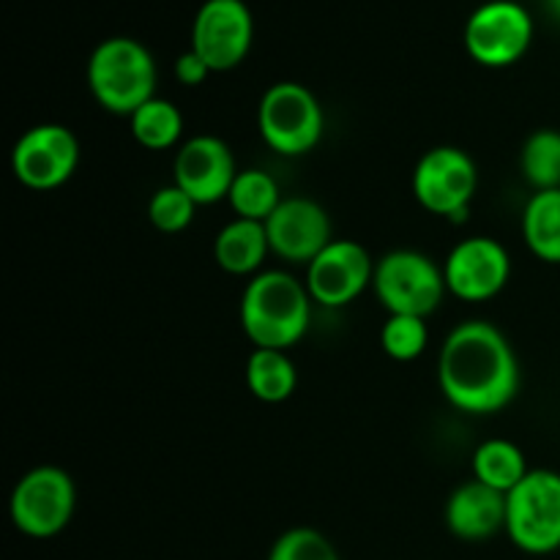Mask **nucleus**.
Masks as SVG:
<instances>
[{
  "label": "nucleus",
  "mask_w": 560,
  "mask_h": 560,
  "mask_svg": "<svg viewBox=\"0 0 560 560\" xmlns=\"http://www.w3.org/2000/svg\"><path fill=\"white\" fill-rule=\"evenodd\" d=\"M430 345L427 317L388 315L381 328V348L394 361H416Z\"/></svg>",
  "instance_id": "24"
},
{
  "label": "nucleus",
  "mask_w": 560,
  "mask_h": 560,
  "mask_svg": "<svg viewBox=\"0 0 560 560\" xmlns=\"http://www.w3.org/2000/svg\"><path fill=\"white\" fill-rule=\"evenodd\" d=\"M262 142L279 156H304L320 142L326 115L315 93L301 82H273L257 107Z\"/></svg>",
  "instance_id": "4"
},
{
  "label": "nucleus",
  "mask_w": 560,
  "mask_h": 560,
  "mask_svg": "<svg viewBox=\"0 0 560 560\" xmlns=\"http://www.w3.org/2000/svg\"><path fill=\"white\" fill-rule=\"evenodd\" d=\"M479 189L476 162L454 145L430 148L416 162L413 195L424 211L463 222Z\"/></svg>",
  "instance_id": "8"
},
{
  "label": "nucleus",
  "mask_w": 560,
  "mask_h": 560,
  "mask_svg": "<svg viewBox=\"0 0 560 560\" xmlns=\"http://www.w3.org/2000/svg\"><path fill=\"white\" fill-rule=\"evenodd\" d=\"M282 191L279 184L268 173L257 167L238 170L230 189L228 202L238 219H252V222H268L273 211L282 206Z\"/></svg>",
  "instance_id": "22"
},
{
  "label": "nucleus",
  "mask_w": 560,
  "mask_h": 560,
  "mask_svg": "<svg viewBox=\"0 0 560 560\" xmlns=\"http://www.w3.org/2000/svg\"><path fill=\"white\" fill-rule=\"evenodd\" d=\"M547 9H550V14L560 22V0H547Z\"/></svg>",
  "instance_id": "28"
},
{
  "label": "nucleus",
  "mask_w": 560,
  "mask_h": 560,
  "mask_svg": "<svg viewBox=\"0 0 560 560\" xmlns=\"http://www.w3.org/2000/svg\"><path fill=\"white\" fill-rule=\"evenodd\" d=\"M523 238L541 262H560V189L534 191L523 211Z\"/></svg>",
  "instance_id": "19"
},
{
  "label": "nucleus",
  "mask_w": 560,
  "mask_h": 560,
  "mask_svg": "<svg viewBox=\"0 0 560 560\" xmlns=\"http://www.w3.org/2000/svg\"><path fill=\"white\" fill-rule=\"evenodd\" d=\"M197 208L200 206L180 186L170 184L153 191L151 202H148V219H151V224L159 233L175 235L189 228Z\"/></svg>",
  "instance_id": "25"
},
{
  "label": "nucleus",
  "mask_w": 560,
  "mask_h": 560,
  "mask_svg": "<svg viewBox=\"0 0 560 560\" xmlns=\"http://www.w3.org/2000/svg\"><path fill=\"white\" fill-rule=\"evenodd\" d=\"M528 474V459L517 443L492 438L474 452V479L503 495H509Z\"/></svg>",
  "instance_id": "20"
},
{
  "label": "nucleus",
  "mask_w": 560,
  "mask_h": 560,
  "mask_svg": "<svg viewBox=\"0 0 560 560\" xmlns=\"http://www.w3.org/2000/svg\"><path fill=\"white\" fill-rule=\"evenodd\" d=\"M372 290L388 315L430 317L448 293L443 268L416 249H394L375 262Z\"/></svg>",
  "instance_id": "6"
},
{
  "label": "nucleus",
  "mask_w": 560,
  "mask_h": 560,
  "mask_svg": "<svg viewBox=\"0 0 560 560\" xmlns=\"http://www.w3.org/2000/svg\"><path fill=\"white\" fill-rule=\"evenodd\" d=\"M246 388L252 397L266 405H279L293 397L299 386V372L288 350L255 348L246 359Z\"/></svg>",
  "instance_id": "18"
},
{
  "label": "nucleus",
  "mask_w": 560,
  "mask_h": 560,
  "mask_svg": "<svg viewBox=\"0 0 560 560\" xmlns=\"http://www.w3.org/2000/svg\"><path fill=\"white\" fill-rule=\"evenodd\" d=\"M375 262L370 252L350 238H334L315 260L306 266V290L312 301L328 310L348 306L372 288Z\"/></svg>",
  "instance_id": "13"
},
{
  "label": "nucleus",
  "mask_w": 560,
  "mask_h": 560,
  "mask_svg": "<svg viewBox=\"0 0 560 560\" xmlns=\"http://www.w3.org/2000/svg\"><path fill=\"white\" fill-rule=\"evenodd\" d=\"M268 255L271 244H268L266 222L235 217L219 230L213 241V260L233 277H257Z\"/></svg>",
  "instance_id": "17"
},
{
  "label": "nucleus",
  "mask_w": 560,
  "mask_h": 560,
  "mask_svg": "<svg viewBox=\"0 0 560 560\" xmlns=\"http://www.w3.org/2000/svg\"><path fill=\"white\" fill-rule=\"evenodd\" d=\"M509 277H512V257L506 246L490 235L459 241L443 262L448 293L470 304L495 299L509 284Z\"/></svg>",
  "instance_id": "12"
},
{
  "label": "nucleus",
  "mask_w": 560,
  "mask_h": 560,
  "mask_svg": "<svg viewBox=\"0 0 560 560\" xmlns=\"http://www.w3.org/2000/svg\"><path fill=\"white\" fill-rule=\"evenodd\" d=\"M88 88L98 107L131 118L156 96V60L137 38H104L88 58Z\"/></svg>",
  "instance_id": "3"
},
{
  "label": "nucleus",
  "mask_w": 560,
  "mask_h": 560,
  "mask_svg": "<svg viewBox=\"0 0 560 560\" xmlns=\"http://www.w3.org/2000/svg\"><path fill=\"white\" fill-rule=\"evenodd\" d=\"M211 74H213L211 66H208L206 60H202L191 47L186 49L178 60H175V77H178L180 85H186V88L202 85V82H206Z\"/></svg>",
  "instance_id": "27"
},
{
  "label": "nucleus",
  "mask_w": 560,
  "mask_h": 560,
  "mask_svg": "<svg viewBox=\"0 0 560 560\" xmlns=\"http://www.w3.org/2000/svg\"><path fill=\"white\" fill-rule=\"evenodd\" d=\"M252 38L255 20L244 0H206L191 22V49L211 71H230L244 63Z\"/></svg>",
  "instance_id": "11"
},
{
  "label": "nucleus",
  "mask_w": 560,
  "mask_h": 560,
  "mask_svg": "<svg viewBox=\"0 0 560 560\" xmlns=\"http://www.w3.org/2000/svg\"><path fill=\"white\" fill-rule=\"evenodd\" d=\"M446 525L457 539L487 541L506 530V495L470 479L448 495Z\"/></svg>",
  "instance_id": "16"
},
{
  "label": "nucleus",
  "mask_w": 560,
  "mask_h": 560,
  "mask_svg": "<svg viewBox=\"0 0 560 560\" xmlns=\"http://www.w3.org/2000/svg\"><path fill=\"white\" fill-rule=\"evenodd\" d=\"M266 233L273 255L299 266H310L334 241L331 217L310 197H284L282 206L268 217Z\"/></svg>",
  "instance_id": "15"
},
{
  "label": "nucleus",
  "mask_w": 560,
  "mask_h": 560,
  "mask_svg": "<svg viewBox=\"0 0 560 560\" xmlns=\"http://www.w3.org/2000/svg\"><path fill=\"white\" fill-rule=\"evenodd\" d=\"M438 383L443 397L463 413H498L520 392L517 353L498 326L465 320L443 342Z\"/></svg>",
  "instance_id": "1"
},
{
  "label": "nucleus",
  "mask_w": 560,
  "mask_h": 560,
  "mask_svg": "<svg viewBox=\"0 0 560 560\" xmlns=\"http://www.w3.org/2000/svg\"><path fill=\"white\" fill-rule=\"evenodd\" d=\"M520 173L534 191L560 189V131L536 129L520 151Z\"/></svg>",
  "instance_id": "23"
},
{
  "label": "nucleus",
  "mask_w": 560,
  "mask_h": 560,
  "mask_svg": "<svg viewBox=\"0 0 560 560\" xmlns=\"http://www.w3.org/2000/svg\"><path fill=\"white\" fill-rule=\"evenodd\" d=\"M77 509L74 479L58 465H38L14 485L9 517L27 539H52L69 528Z\"/></svg>",
  "instance_id": "5"
},
{
  "label": "nucleus",
  "mask_w": 560,
  "mask_h": 560,
  "mask_svg": "<svg viewBox=\"0 0 560 560\" xmlns=\"http://www.w3.org/2000/svg\"><path fill=\"white\" fill-rule=\"evenodd\" d=\"M235 175V156L222 137L197 135L180 142L175 153L173 184L180 186L197 206L228 200Z\"/></svg>",
  "instance_id": "14"
},
{
  "label": "nucleus",
  "mask_w": 560,
  "mask_h": 560,
  "mask_svg": "<svg viewBox=\"0 0 560 560\" xmlns=\"http://www.w3.org/2000/svg\"><path fill=\"white\" fill-rule=\"evenodd\" d=\"M506 536L528 556L560 550V474L536 468L509 492Z\"/></svg>",
  "instance_id": "7"
},
{
  "label": "nucleus",
  "mask_w": 560,
  "mask_h": 560,
  "mask_svg": "<svg viewBox=\"0 0 560 560\" xmlns=\"http://www.w3.org/2000/svg\"><path fill=\"white\" fill-rule=\"evenodd\" d=\"M131 137L148 151H167L184 137V115L170 98L153 96L129 118Z\"/></svg>",
  "instance_id": "21"
},
{
  "label": "nucleus",
  "mask_w": 560,
  "mask_h": 560,
  "mask_svg": "<svg viewBox=\"0 0 560 560\" xmlns=\"http://www.w3.org/2000/svg\"><path fill=\"white\" fill-rule=\"evenodd\" d=\"M312 295L288 271H260L241 295V328L255 348L290 350L312 320Z\"/></svg>",
  "instance_id": "2"
},
{
  "label": "nucleus",
  "mask_w": 560,
  "mask_h": 560,
  "mask_svg": "<svg viewBox=\"0 0 560 560\" xmlns=\"http://www.w3.org/2000/svg\"><path fill=\"white\" fill-rule=\"evenodd\" d=\"M534 42V20L528 9L514 0L481 3L465 25V49L470 58L487 69L514 66Z\"/></svg>",
  "instance_id": "9"
},
{
  "label": "nucleus",
  "mask_w": 560,
  "mask_h": 560,
  "mask_svg": "<svg viewBox=\"0 0 560 560\" xmlns=\"http://www.w3.org/2000/svg\"><path fill=\"white\" fill-rule=\"evenodd\" d=\"M80 140L63 124L31 126L11 148V173L25 189L52 191L74 175Z\"/></svg>",
  "instance_id": "10"
},
{
  "label": "nucleus",
  "mask_w": 560,
  "mask_h": 560,
  "mask_svg": "<svg viewBox=\"0 0 560 560\" xmlns=\"http://www.w3.org/2000/svg\"><path fill=\"white\" fill-rule=\"evenodd\" d=\"M268 560H339V556L320 530L290 528L273 541Z\"/></svg>",
  "instance_id": "26"
}]
</instances>
